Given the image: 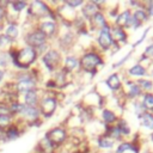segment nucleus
Masks as SVG:
<instances>
[{
	"mask_svg": "<svg viewBox=\"0 0 153 153\" xmlns=\"http://www.w3.org/2000/svg\"><path fill=\"white\" fill-rule=\"evenodd\" d=\"M14 122V117L10 114H0V133L5 131L12 123Z\"/></svg>",
	"mask_w": 153,
	"mask_h": 153,
	"instance_id": "28",
	"label": "nucleus"
},
{
	"mask_svg": "<svg viewBox=\"0 0 153 153\" xmlns=\"http://www.w3.org/2000/svg\"><path fill=\"white\" fill-rule=\"evenodd\" d=\"M8 53L13 66L20 71H26L27 68H30V66L33 65L38 57L36 49L29 45H24L19 49H14L13 47H11L8 49Z\"/></svg>",
	"mask_w": 153,
	"mask_h": 153,
	"instance_id": "1",
	"label": "nucleus"
},
{
	"mask_svg": "<svg viewBox=\"0 0 153 153\" xmlns=\"http://www.w3.org/2000/svg\"><path fill=\"white\" fill-rule=\"evenodd\" d=\"M17 117H18V120L20 122L27 123L30 126L41 122V112H39L38 106H27V105H24Z\"/></svg>",
	"mask_w": 153,
	"mask_h": 153,
	"instance_id": "4",
	"label": "nucleus"
},
{
	"mask_svg": "<svg viewBox=\"0 0 153 153\" xmlns=\"http://www.w3.org/2000/svg\"><path fill=\"white\" fill-rule=\"evenodd\" d=\"M61 68L63 71H66L68 74L75 72L79 68V57L76 55H73V54L66 55L65 59H62Z\"/></svg>",
	"mask_w": 153,
	"mask_h": 153,
	"instance_id": "13",
	"label": "nucleus"
},
{
	"mask_svg": "<svg viewBox=\"0 0 153 153\" xmlns=\"http://www.w3.org/2000/svg\"><path fill=\"white\" fill-rule=\"evenodd\" d=\"M5 19H6V8H4V7L0 6V27L4 26Z\"/></svg>",
	"mask_w": 153,
	"mask_h": 153,
	"instance_id": "39",
	"label": "nucleus"
},
{
	"mask_svg": "<svg viewBox=\"0 0 153 153\" xmlns=\"http://www.w3.org/2000/svg\"><path fill=\"white\" fill-rule=\"evenodd\" d=\"M20 129H19V126L18 124H16L14 122L5 130V131H2V135H4V137H5V140H7V141H12V140H16V139H18L19 136H20Z\"/></svg>",
	"mask_w": 153,
	"mask_h": 153,
	"instance_id": "20",
	"label": "nucleus"
},
{
	"mask_svg": "<svg viewBox=\"0 0 153 153\" xmlns=\"http://www.w3.org/2000/svg\"><path fill=\"white\" fill-rule=\"evenodd\" d=\"M57 99L56 97L54 96H43L41 97L39 99V103H38V109H39V112H41V116L45 117V118H49L51 117L56 109H57Z\"/></svg>",
	"mask_w": 153,
	"mask_h": 153,
	"instance_id": "5",
	"label": "nucleus"
},
{
	"mask_svg": "<svg viewBox=\"0 0 153 153\" xmlns=\"http://www.w3.org/2000/svg\"><path fill=\"white\" fill-rule=\"evenodd\" d=\"M100 116H102L103 122H104L106 126H112V124H115V123L118 121V117H117L116 112L112 111L111 109H103Z\"/></svg>",
	"mask_w": 153,
	"mask_h": 153,
	"instance_id": "21",
	"label": "nucleus"
},
{
	"mask_svg": "<svg viewBox=\"0 0 153 153\" xmlns=\"http://www.w3.org/2000/svg\"><path fill=\"white\" fill-rule=\"evenodd\" d=\"M8 6L12 7V10L16 13H20L24 8L27 7V2L26 1H11V2H8Z\"/></svg>",
	"mask_w": 153,
	"mask_h": 153,
	"instance_id": "34",
	"label": "nucleus"
},
{
	"mask_svg": "<svg viewBox=\"0 0 153 153\" xmlns=\"http://www.w3.org/2000/svg\"><path fill=\"white\" fill-rule=\"evenodd\" d=\"M152 57H153V42L146 47V49H145V51H143V54H142V56H141V61H142V60H146V59L149 60V59H152Z\"/></svg>",
	"mask_w": 153,
	"mask_h": 153,
	"instance_id": "36",
	"label": "nucleus"
},
{
	"mask_svg": "<svg viewBox=\"0 0 153 153\" xmlns=\"http://www.w3.org/2000/svg\"><path fill=\"white\" fill-rule=\"evenodd\" d=\"M110 25L111 24H108L106 26H104L102 30L97 32V44L102 51L110 50L114 44V41L110 35Z\"/></svg>",
	"mask_w": 153,
	"mask_h": 153,
	"instance_id": "8",
	"label": "nucleus"
},
{
	"mask_svg": "<svg viewBox=\"0 0 153 153\" xmlns=\"http://www.w3.org/2000/svg\"><path fill=\"white\" fill-rule=\"evenodd\" d=\"M105 135L109 136L110 139H112L114 141H120L123 139V135L121 133V130L118 129V127L116 124H112V126H106V131H105Z\"/></svg>",
	"mask_w": 153,
	"mask_h": 153,
	"instance_id": "25",
	"label": "nucleus"
},
{
	"mask_svg": "<svg viewBox=\"0 0 153 153\" xmlns=\"http://www.w3.org/2000/svg\"><path fill=\"white\" fill-rule=\"evenodd\" d=\"M146 112V109L143 108V105H142V103L140 102V100H135V103H134V114L137 116V117H140L142 114H145Z\"/></svg>",
	"mask_w": 153,
	"mask_h": 153,
	"instance_id": "35",
	"label": "nucleus"
},
{
	"mask_svg": "<svg viewBox=\"0 0 153 153\" xmlns=\"http://www.w3.org/2000/svg\"><path fill=\"white\" fill-rule=\"evenodd\" d=\"M105 84H106V86L109 87V90L112 91V92L120 91V90L123 87V85H122V79L120 78V75H118L117 73L110 74V75L106 78Z\"/></svg>",
	"mask_w": 153,
	"mask_h": 153,
	"instance_id": "18",
	"label": "nucleus"
},
{
	"mask_svg": "<svg viewBox=\"0 0 153 153\" xmlns=\"http://www.w3.org/2000/svg\"><path fill=\"white\" fill-rule=\"evenodd\" d=\"M45 137L53 145L54 148H57V147L62 146L67 141L68 133L63 127H54V128H51L50 130L47 131Z\"/></svg>",
	"mask_w": 153,
	"mask_h": 153,
	"instance_id": "6",
	"label": "nucleus"
},
{
	"mask_svg": "<svg viewBox=\"0 0 153 153\" xmlns=\"http://www.w3.org/2000/svg\"><path fill=\"white\" fill-rule=\"evenodd\" d=\"M12 43H14L17 41V38L19 37L20 33V29L16 23H8L7 25L4 26V32H2Z\"/></svg>",
	"mask_w": 153,
	"mask_h": 153,
	"instance_id": "16",
	"label": "nucleus"
},
{
	"mask_svg": "<svg viewBox=\"0 0 153 153\" xmlns=\"http://www.w3.org/2000/svg\"><path fill=\"white\" fill-rule=\"evenodd\" d=\"M127 73H128V75H130V76H137L139 79L142 78V76H146V75L148 74L146 67H145L143 65H141V63H136V65L131 66V67L128 69Z\"/></svg>",
	"mask_w": 153,
	"mask_h": 153,
	"instance_id": "24",
	"label": "nucleus"
},
{
	"mask_svg": "<svg viewBox=\"0 0 153 153\" xmlns=\"http://www.w3.org/2000/svg\"><path fill=\"white\" fill-rule=\"evenodd\" d=\"M130 18H131V10L126 8V10H123L122 12H120L117 14V17L115 18L114 25L120 26V27H122V29L126 30L127 29V25H128V23L130 20Z\"/></svg>",
	"mask_w": 153,
	"mask_h": 153,
	"instance_id": "17",
	"label": "nucleus"
},
{
	"mask_svg": "<svg viewBox=\"0 0 153 153\" xmlns=\"http://www.w3.org/2000/svg\"><path fill=\"white\" fill-rule=\"evenodd\" d=\"M100 10L92 2V1H88V2H84V5L81 6V16L86 19V20H90L97 12H99Z\"/></svg>",
	"mask_w": 153,
	"mask_h": 153,
	"instance_id": "19",
	"label": "nucleus"
},
{
	"mask_svg": "<svg viewBox=\"0 0 153 153\" xmlns=\"http://www.w3.org/2000/svg\"><path fill=\"white\" fill-rule=\"evenodd\" d=\"M51 153H54V152H51Z\"/></svg>",
	"mask_w": 153,
	"mask_h": 153,
	"instance_id": "42",
	"label": "nucleus"
},
{
	"mask_svg": "<svg viewBox=\"0 0 153 153\" xmlns=\"http://www.w3.org/2000/svg\"><path fill=\"white\" fill-rule=\"evenodd\" d=\"M66 5L68 6V7H71V8H75V7H80V6H82L84 5V1L82 0H74V1H71V0H68V1H66Z\"/></svg>",
	"mask_w": 153,
	"mask_h": 153,
	"instance_id": "38",
	"label": "nucleus"
},
{
	"mask_svg": "<svg viewBox=\"0 0 153 153\" xmlns=\"http://www.w3.org/2000/svg\"><path fill=\"white\" fill-rule=\"evenodd\" d=\"M128 151H131L133 153H137L136 146L130 141H122V142H120V145L116 148V153H126Z\"/></svg>",
	"mask_w": 153,
	"mask_h": 153,
	"instance_id": "27",
	"label": "nucleus"
},
{
	"mask_svg": "<svg viewBox=\"0 0 153 153\" xmlns=\"http://www.w3.org/2000/svg\"><path fill=\"white\" fill-rule=\"evenodd\" d=\"M141 103H142L143 108L146 109V111L153 114V92L143 93V94H142Z\"/></svg>",
	"mask_w": 153,
	"mask_h": 153,
	"instance_id": "29",
	"label": "nucleus"
},
{
	"mask_svg": "<svg viewBox=\"0 0 153 153\" xmlns=\"http://www.w3.org/2000/svg\"><path fill=\"white\" fill-rule=\"evenodd\" d=\"M5 74H6V69H1V68H0V82L4 80Z\"/></svg>",
	"mask_w": 153,
	"mask_h": 153,
	"instance_id": "40",
	"label": "nucleus"
},
{
	"mask_svg": "<svg viewBox=\"0 0 153 153\" xmlns=\"http://www.w3.org/2000/svg\"><path fill=\"white\" fill-rule=\"evenodd\" d=\"M27 7H29V14L32 16L33 18H36V19L50 16V8L48 7V5L45 2L32 1L27 5Z\"/></svg>",
	"mask_w": 153,
	"mask_h": 153,
	"instance_id": "9",
	"label": "nucleus"
},
{
	"mask_svg": "<svg viewBox=\"0 0 153 153\" xmlns=\"http://www.w3.org/2000/svg\"><path fill=\"white\" fill-rule=\"evenodd\" d=\"M41 61L43 66L49 71V72H56L59 68H61L62 65V56L60 50L50 48L45 54L41 56Z\"/></svg>",
	"mask_w": 153,
	"mask_h": 153,
	"instance_id": "3",
	"label": "nucleus"
},
{
	"mask_svg": "<svg viewBox=\"0 0 153 153\" xmlns=\"http://www.w3.org/2000/svg\"><path fill=\"white\" fill-rule=\"evenodd\" d=\"M12 62L8 50H0V68L5 69L8 67V65Z\"/></svg>",
	"mask_w": 153,
	"mask_h": 153,
	"instance_id": "32",
	"label": "nucleus"
},
{
	"mask_svg": "<svg viewBox=\"0 0 153 153\" xmlns=\"http://www.w3.org/2000/svg\"><path fill=\"white\" fill-rule=\"evenodd\" d=\"M131 16H133V18L135 19V22H136L137 24H140V25H142V23L147 22V19H148V16H147L145 8L142 7V5H140L139 7L134 8V10L131 11Z\"/></svg>",
	"mask_w": 153,
	"mask_h": 153,
	"instance_id": "23",
	"label": "nucleus"
},
{
	"mask_svg": "<svg viewBox=\"0 0 153 153\" xmlns=\"http://www.w3.org/2000/svg\"><path fill=\"white\" fill-rule=\"evenodd\" d=\"M24 43L25 45H29L31 48H39L41 45L48 43V38L45 37V35L43 32H41L37 27L32 29V30H29L25 36H24Z\"/></svg>",
	"mask_w": 153,
	"mask_h": 153,
	"instance_id": "7",
	"label": "nucleus"
},
{
	"mask_svg": "<svg viewBox=\"0 0 153 153\" xmlns=\"http://www.w3.org/2000/svg\"><path fill=\"white\" fill-rule=\"evenodd\" d=\"M152 74H153V69H152Z\"/></svg>",
	"mask_w": 153,
	"mask_h": 153,
	"instance_id": "41",
	"label": "nucleus"
},
{
	"mask_svg": "<svg viewBox=\"0 0 153 153\" xmlns=\"http://www.w3.org/2000/svg\"><path fill=\"white\" fill-rule=\"evenodd\" d=\"M126 82H127V85L124 86L126 87V96L129 99H137L140 96L143 94V92L141 91V88L136 84V81H133V80L128 79Z\"/></svg>",
	"mask_w": 153,
	"mask_h": 153,
	"instance_id": "15",
	"label": "nucleus"
},
{
	"mask_svg": "<svg viewBox=\"0 0 153 153\" xmlns=\"http://www.w3.org/2000/svg\"><path fill=\"white\" fill-rule=\"evenodd\" d=\"M152 137H153V135H152Z\"/></svg>",
	"mask_w": 153,
	"mask_h": 153,
	"instance_id": "43",
	"label": "nucleus"
},
{
	"mask_svg": "<svg viewBox=\"0 0 153 153\" xmlns=\"http://www.w3.org/2000/svg\"><path fill=\"white\" fill-rule=\"evenodd\" d=\"M60 42H61V48L67 49V48L72 47L73 43H74V35H73V32H66L62 36V38H61Z\"/></svg>",
	"mask_w": 153,
	"mask_h": 153,
	"instance_id": "31",
	"label": "nucleus"
},
{
	"mask_svg": "<svg viewBox=\"0 0 153 153\" xmlns=\"http://www.w3.org/2000/svg\"><path fill=\"white\" fill-rule=\"evenodd\" d=\"M41 94L38 92V90H33V91H29L22 94V103L24 105L27 106H38L39 99H41Z\"/></svg>",
	"mask_w": 153,
	"mask_h": 153,
	"instance_id": "14",
	"label": "nucleus"
},
{
	"mask_svg": "<svg viewBox=\"0 0 153 153\" xmlns=\"http://www.w3.org/2000/svg\"><path fill=\"white\" fill-rule=\"evenodd\" d=\"M137 118H139V123L142 128H145L149 131H153V114L152 112L146 111Z\"/></svg>",
	"mask_w": 153,
	"mask_h": 153,
	"instance_id": "22",
	"label": "nucleus"
},
{
	"mask_svg": "<svg viewBox=\"0 0 153 153\" xmlns=\"http://www.w3.org/2000/svg\"><path fill=\"white\" fill-rule=\"evenodd\" d=\"M152 81H153V80H152Z\"/></svg>",
	"mask_w": 153,
	"mask_h": 153,
	"instance_id": "44",
	"label": "nucleus"
},
{
	"mask_svg": "<svg viewBox=\"0 0 153 153\" xmlns=\"http://www.w3.org/2000/svg\"><path fill=\"white\" fill-rule=\"evenodd\" d=\"M136 84L140 86L141 91L143 93H147V92H152L153 91V81L149 80V79H146V78H140L136 80Z\"/></svg>",
	"mask_w": 153,
	"mask_h": 153,
	"instance_id": "30",
	"label": "nucleus"
},
{
	"mask_svg": "<svg viewBox=\"0 0 153 153\" xmlns=\"http://www.w3.org/2000/svg\"><path fill=\"white\" fill-rule=\"evenodd\" d=\"M142 7L145 8V11H146L148 18L153 17V1H147L146 4L142 5Z\"/></svg>",
	"mask_w": 153,
	"mask_h": 153,
	"instance_id": "37",
	"label": "nucleus"
},
{
	"mask_svg": "<svg viewBox=\"0 0 153 153\" xmlns=\"http://www.w3.org/2000/svg\"><path fill=\"white\" fill-rule=\"evenodd\" d=\"M110 35L111 38L114 41V43L121 45V44H126L128 42V33L124 29L116 26V25H110Z\"/></svg>",
	"mask_w": 153,
	"mask_h": 153,
	"instance_id": "12",
	"label": "nucleus"
},
{
	"mask_svg": "<svg viewBox=\"0 0 153 153\" xmlns=\"http://www.w3.org/2000/svg\"><path fill=\"white\" fill-rule=\"evenodd\" d=\"M87 23H88L90 30H91V31H97V32L109 24L106 17H105V14H104L103 12H100V11L97 12L90 20H87Z\"/></svg>",
	"mask_w": 153,
	"mask_h": 153,
	"instance_id": "11",
	"label": "nucleus"
},
{
	"mask_svg": "<svg viewBox=\"0 0 153 153\" xmlns=\"http://www.w3.org/2000/svg\"><path fill=\"white\" fill-rule=\"evenodd\" d=\"M37 29L43 32L47 38H51L59 32V26L55 20H41L37 25Z\"/></svg>",
	"mask_w": 153,
	"mask_h": 153,
	"instance_id": "10",
	"label": "nucleus"
},
{
	"mask_svg": "<svg viewBox=\"0 0 153 153\" xmlns=\"http://www.w3.org/2000/svg\"><path fill=\"white\" fill-rule=\"evenodd\" d=\"M116 126L118 127V129L121 130V133H122V135H123V136H128V135L131 133L130 126L128 124V122H127L124 118H118V121H117V124H116Z\"/></svg>",
	"mask_w": 153,
	"mask_h": 153,
	"instance_id": "33",
	"label": "nucleus"
},
{
	"mask_svg": "<svg viewBox=\"0 0 153 153\" xmlns=\"http://www.w3.org/2000/svg\"><path fill=\"white\" fill-rule=\"evenodd\" d=\"M102 63H103V59L100 54L96 50L85 51L79 57V68L85 73H93L97 69V67L100 66Z\"/></svg>",
	"mask_w": 153,
	"mask_h": 153,
	"instance_id": "2",
	"label": "nucleus"
},
{
	"mask_svg": "<svg viewBox=\"0 0 153 153\" xmlns=\"http://www.w3.org/2000/svg\"><path fill=\"white\" fill-rule=\"evenodd\" d=\"M97 145H98V147L102 148V149H111V148L114 147V145H115V141L104 134V135H100V136L98 137Z\"/></svg>",
	"mask_w": 153,
	"mask_h": 153,
	"instance_id": "26",
	"label": "nucleus"
}]
</instances>
